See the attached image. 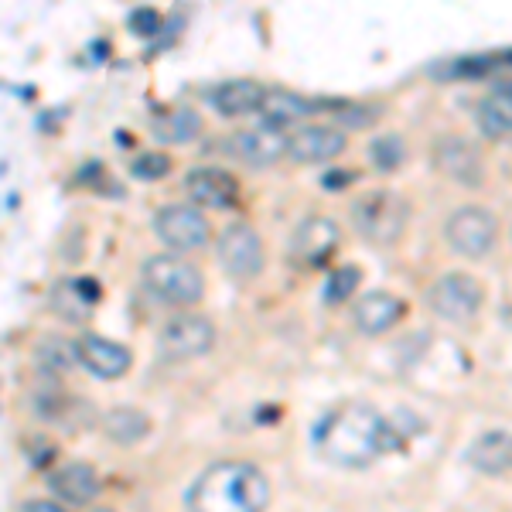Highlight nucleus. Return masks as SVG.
Instances as JSON below:
<instances>
[{
  "mask_svg": "<svg viewBox=\"0 0 512 512\" xmlns=\"http://www.w3.org/2000/svg\"><path fill=\"white\" fill-rule=\"evenodd\" d=\"M396 444V427L369 403H342L315 427L318 454L338 468H369Z\"/></svg>",
  "mask_w": 512,
  "mask_h": 512,
  "instance_id": "1",
  "label": "nucleus"
},
{
  "mask_svg": "<svg viewBox=\"0 0 512 512\" xmlns=\"http://www.w3.org/2000/svg\"><path fill=\"white\" fill-rule=\"evenodd\" d=\"M270 482L250 461H219L188 489V512H263Z\"/></svg>",
  "mask_w": 512,
  "mask_h": 512,
  "instance_id": "2",
  "label": "nucleus"
},
{
  "mask_svg": "<svg viewBox=\"0 0 512 512\" xmlns=\"http://www.w3.org/2000/svg\"><path fill=\"white\" fill-rule=\"evenodd\" d=\"M410 222V202L390 188H376V192L355 198L352 205V226L359 229L362 239L376 246H393L396 239L407 233Z\"/></svg>",
  "mask_w": 512,
  "mask_h": 512,
  "instance_id": "3",
  "label": "nucleus"
},
{
  "mask_svg": "<svg viewBox=\"0 0 512 512\" xmlns=\"http://www.w3.org/2000/svg\"><path fill=\"white\" fill-rule=\"evenodd\" d=\"M140 274H144L147 291L158 294L161 301H168V304H195L205 291L202 274H198L195 263L181 260V256H171V253L151 256Z\"/></svg>",
  "mask_w": 512,
  "mask_h": 512,
  "instance_id": "4",
  "label": "nucleus"
},
{
  "mask_svg": "<svg viewBox=\"0 0 512 512\" xmlns=\"http://www.w3.org/2000/svg\"><path fill=\"white\" fill-rule=\"evenodd\" d=\"M427 301H431V311L437 318L468 321V318L478 315V308H482L485 291H482V284H478L475 277H468V274H444L431 287Z\"/></svg>",
  "mask_w": 512,
  "mask_h": 512,
  "instance_id": "5",
  "label": "nucleus"
},
{
  "mask_svg": "<svg viewBox=\"0 0 512 512\" xmlns=\"http://www.w3.org/2000/svg\"><path fill=\"white\" fill-rule=\"evenodd\" d=\"M495 233H499L495 216L489 209H478V205L458 209L448 219V229H444V236H448V243L454 246V253L472 256V260H478V256H485L492 250Z\"/></svg>",
  "mask_w": 512,
  "mask_h": 512,
  "instance_id": "6",
  "label": "nucleus"
},
{
  "mask_svg": "<svg viewBox=\"0 0 512 512\" xmlns=\"http://www.w3.org/2000/svg\"><path fill=\"white\" fill-rule=\"evenodd\" d=\"M219 263L229 277L250 280L263 270V243L246 222H233L219 236Z\"/></svg>",
  "mask_w": 512,
  "mask_h": 512,
  "instance_id": "7",
  "label": "nucleus"
},
{
  "mask_svg": "<svg viewBox=\"0 0 512 512\" xmlns=\"http://www.w3.org/2000/svg\"><path fill=\"white\" fill-rule=\"evenodd\" d=\"M154 233L171 250H202L209 243V222L192 205H164L154 216Z\"/></svg>",
  "mask_w": 512,
  "mask_h": 512,
  "instance_id": "8",
  "label": "nucleus"
},
{
  "mask_svg": "<svg viewBox=\"0 0 512 512\" xmlns=\"http://www.w3.org/2000/svg\"><path fill=\"white\" fill-rule=\"evenodd\" d=\"M212 345H216V328L202 315H178L161 332V352L168 359H195V355L209 352Z\"/></svg>",
  "mask_w": 512,
  "mask_h": 512,
  "instance_id": "9",
  "label": "nucleus"
},
{
  "mask_svg": "<svg viewBox=\"0 0 512 512\" xmlns=\"http://www.w3.org/2000/svg\"><path fill=\"white\" fill-rule=\"evenodd\" d=\"M338 239H342V233H338L335 219L311 216L294 229L291 256L301 267H321V263L338 250Z\"/></svg>",
  "mask_w": 512,
  "mask_h": 512,
  "instance_id": "10",
  "label": "nucleus"
},
{
  "mask_svg": "<svg viewBox=\"0 0 512 512\" xmlns=\"http://www.w3.org/2000/svg\"><path fill=\"white\" fill-rule=\"evenodd\" d=\"M226 151L243 164H253V168H270V164L287 154V140L280 137L277 127H267V123H263V127L239 130V134L229 137Z\"/></svg>",
  "mask_w": 512,
  "mask_h": 512,
  "instance_id": "11",
  "label": "nucleus"
},
{
  "mask_svg": "<svg viewBox=\"0 0 512 512\" xmlns=\"http://www.w3.org/2000/svg\"><path fill=\"white\" fill-rule=\"evenodd\" d=\"M185 192L202 209H229L236 205L239 181L222 168H192L185 178Z\"/></svg>",
  "mask_w": 512,
  "mask_h": 512,
  "instance_id": "12",
  "label": "nucleus"
},
{
  "mask_svg": "<svg viewBox=\"0 0 512 512\" xmlns=\"http://www.w3.org/2000/svg\"><path fill=\"white\" fill-rule=\"evenodd\" d=\"M345 151V134L335 127H301L294 137H287V154L301 164H321V161H332L338 154Z\"/></svg>",
  "mask_w": 512,
  "mask_h": 512,
  "instance_id": "13",
  "label": "nucleus"
},
{
  "mask_svg": "<svg viewBox=\"0 0 512 512\" xmlns=\"http://www.w3.org/2000/svg\"><path fill=\"white\" fill-rule=\"evenodd\" d=\"M434 164L448 178L461 185H478L482 181V158L465 137H441L434 144Z\"/></svg>",
  "mask_w": 512,
  "mask_h": 512,
  "instance_id": "14",
  "label": "nucleus"
},
{
  "mask_svg": "<svg viewBox=\"0 0 512 512\" xmlns=\"http://www.w3.org/2000/svg\"><path fill=\"white\" fill-rule=\"evenodd\" d=\"M96 301H99V284L93 277H65L52 291L55 315L72 321V325H79V321H86L93 315Z\"/></svg>",
  "mask_w": 512,
  "mask_h": 512,
  "instance_id": "15",
  "label": "nucleus"
},
{
  "mask_svg": "<svg viewBox=\"0 0 512 512\" xmlns=\"http://www.w3.org/2000/svg\"><path fill=\"white\" fill-rule=\"evenodd\" d=\"M79 359H82V366L99 379H117L130 369V352L123 349V345L110 342V338H99V335L82 338Z\"/></svg>",
  "mask_w": 512,
  "mask_h": 512,
  "instance_id": "16",
  "label": "nucleus"
},
{
  "mask_svg": "<svg viewBox=\"0 0 512 512\" xmlns=\"http://www.w3.org/2000/svg\"><path fill=\"white\" fill-rule=\"evenodd\" d=\"M400 318H403V301L390 291H373L355 304V325H359V332H366V335L390 332Z\"/></svg>",
  "mask_w": 512,
  "mask_h": 512,
  "instance_id": "17",
  "label": "nucleus"
},
{
  "mask_svg": "<svg viewBox=\"0 0 512 512\" xmlns=\"http://www.w3.org/2000/svg\"><path fill=\"white\" fill-rule=\"evenodd\" d=\"M48 485H52V492L59 495L62 502H69V506H89V502L96 499V492H99L96 472L89 465H82V461L62 465L59 472L48 478Z\"/></svg>",
  "mask_w": 512,
  "mask_h": 512,
  "instance_id": "18",
  "label": "nucleus"
},
{
  "mask_svg": "<svg viewBox=\"0 0 512 512\" xmlns=\"http://www.w3.org/2000/svg\"><path fill=\"white\" fill-rule=\"evenodd\" d=\"M315 113V103L301 93H291V89H267L260 103V120L267 127H291V123L304 120Z\"/></svg>",
  "mask_w": 512,
  "mask_h": 512,
  "instance_id": "19",
  "label": "nucleus"
},
{
  "mask_svg": "<svg viewBox=\"0 0 512 512\" xmlns=\"http://www.w3.org/2000/svg\"><path fill=\"white\" fill-rule=\"evenodd\" d=\"M468 465L482 475H502L512 468V434L489 431L468 448Z\"/></svg>",
  "mask_w": 512,
  "mask_h": 512,
  "instance_id": "20",
  "label": "nucleus"
},
{
  "mask_svg": "<svg viewBox=\"0 0 512 512\" xmlns=\"http://www.w3.org/2000/svg\"><path fill=\"white\" fill-rule=\"evenodd\" d=\"M263 93L267 89L253 79H233V82H222V86L212 93V103L222 117H246V113H260Z\"/></svg>",
  "mask_w": 512,
  "mask_h": 512,
  "instance_id": "21",
  "label": "nucleus"
},
{
  "mask_svg": "<svg viewBox=\"0 0 512 512\" xmlns=\"http://www.w3.org/2000/svg\"><path fill=\"white\" fill-rule=\"evenodd\" d=\"M478 130L485 137H512V86H499L478 103Z\"/></svg>",
  "mask_w": 512,
  "mask_h": 512,
  "instance_id": "22",
  "label": "nucleus"
},
{
  "mask_svg": "<svg viewBox=\"0 0 512 512\" xmlns=\"http://www.w3.org/2000/svg\"><path fill=\"white\" fill-rule=\"evenodd\" d=\"M198 130H202V120L192 110H171L154 117V134L168 140V144H188V140L198 137Z\"/></svg>",
  "mask_w": 512,
  "mask_h": 512,
  "instance_id": "23",
  "label": "nucleus"
},
{
  "mask_svg": "<svg viewBox=\"0 0 512 512\" xmlns=\"http://www.w3.org/2000/svg\"><path fill=\"white\" fill-rule=\"evenodd\" d=\"M106 434H110V441L117 444H137L140 437L151 431V424H147V417L140 414L134 407H117L106 414Z\"/></svg>",
  "mask_w": 512,
  "mask_h": 512,
  "instance_id": "24",
  "label": "nucleus"
},
{
  "mask_svg": "<svg viewBox=\"0 0 512 512\" xmlns=\"http://www.w3.org/2000/svg\"><path fill=\"white\" fill-rule=\"evenodd\" d=\"M38 362L45 369H52V373H69V369L82 366L79 359V342H69V338H45V342L38 345Z\"/></svg>",
  "mask_w": 512,
  "mask_h": 512,
  "instance_id": "25",
  "label": "nucleus"
},
{
  "mask_svg": "<svg viewBox=\"0 0 512 512\" xmlns=\"http://www.w3.org/2000/svg\"><path fill=\"white\" fill-rule=\"evenodd\" d=\"M369 158H373V164L379 171H396L403 164V158H407V147H403L400 137H376L373 144H369Z\"/></svg>",
  "mask_w": 512,
  "mask_h": 512,
  "instance_id": "26",
  "label": "nucleus"
},
{
  "mask_svg": "<svg viewBox=\"0 0 512 512\" xmlns=\"http://www.w3.org/2000/svg\"><path fill=\"white\" fill-rule=\"evenodd\" d=\"M355 287H359V267H342V270H335V274L328 277V284H325V301H328V304L349 301V297L355 294Z\"/></svg>",
  "mask_w": 512,
  "mask_h": 512,
  "instance_id": "27",
  "label": "nucleus"
},
{
  "mask_svg": "<svg viewBox=\"0 0 512 512\" xmlns=\"http://www.w3.org/2000/svg\"><path fill=\"white\" fill-rule=\"evenodd\" d=\"M171 171V158L161 151H147L140 154V158H134V164H130V175L140 178V181H158Z\"/></svg>",
  "mask_w": 512,
  "mask_h": 512,
  "instance_id": "28",
  "label": "nucleus"
},
{
  "mask_svg": "<svg viewBox=\"0 0 512 512\" xmlns=\"http://www.w3.org/2000/svg\"><path fill=\"white\" fill-rule=\"evenodd\" d=\"M158 28H161V18L151 7H137V11L130 14V31H134V35L151 38V35H158Z\"/></svg>",
  "mask_w": 512,
  "mask_h": 512,
  "instance_id": "29",
  "label": "nucleus"
},
{
  "mask_svg": "<svg viewBox=\"0 0 512 512\" xmlns=\"http://www.w3.org/2000/svg\"><path fill=\"white\" fill-rule=\"evenodd\" d=\"M24 512H65L59 502H48V499H35V502H28L24 506Z\"/></svg>",
  "mask_w": 512,
  "mask_h": 512,
  "instance_id": "30",
  "label": "nucleus"
},
{
  "mask_svg": "<svg viewBox=\"0 0 512 512\" xmlns=\"http://www.w3.org/2000/svg\"><path fill=\"white\" fill-rule=\"evenodd\" d=\"M96 512H113V509H96Z\"/></svg>",
  "mask_w": 512,
  "mask_h": 512,
  "instance_id": "31",
  "label": "nucleus"
}]
</instances>
